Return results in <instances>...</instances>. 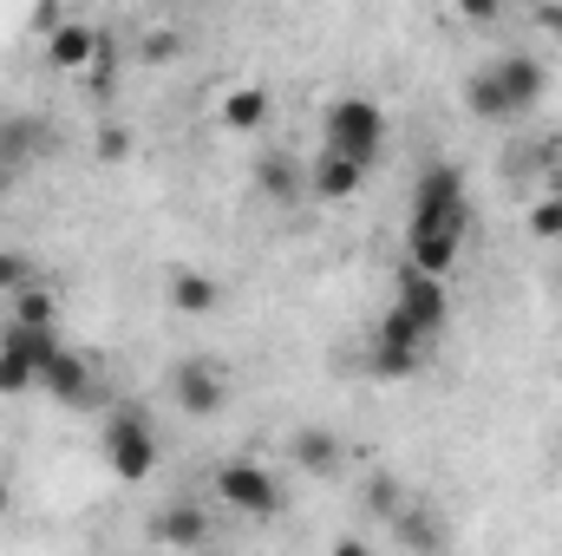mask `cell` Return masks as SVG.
Wrapping results in <instances>:
<instances>
[{"label": "cell", "instance_id": "6da1fadb", "mask_svg": "<svg viewBox=\"0 0 562 556\" xmlns=\"http://www.w3.org/2000/svg\"><path fill=\"white\" fill-rule=\"evenodd\" d=\"M471 236V190L458 164H425L413 184V223H406V269L445 281L458 269V249Z\"/></svg>", "mask_w": 562, "mask_h": 556}, {"label": "cell", "instance_id": "7a4b0ae2", "mask_svg": "<svg viewBox=\"0 0 562 556\" xmlns=\"http://www.w3.org/2000/svg\"><path fill=\"white\" fill-rule=\"evenodd\" d=\"M321 151H334V157H347V164L373 170V164H380V151H386V112H380L373 99H360V92L334 99V105L321 112Z\"/></svg>", "mask_w": 562, "mask_h": 556}, {"label": "cell", "instance_id": "3957f363", "mask_svg": "<svg viewBox=\"0 0 562 556\" xmlns=\"http://www.w3.org/2000/svg\"><path fill=\"white\" fill-rule=\"evenodd\" d=\"M216 498L229 504V511H243V518H281V485L276 471L262 465V458H223L216 465Z\"/></svg>", "mask_w": 562, "mask_h": 556}, {"label": "cell", "instance_id": "277c9868", "mask_svg": "<svg viewBox=\"0 0 562 556\" xmlns=\"http://www.w3.org/2000/svg\"><path fill=\"white\" fill-rule=\"evenodd\" d=\"M59 354V334H40V327H0V400H20L40 387V367Z\"/></svg>", "mask_w": 562, "mask_h": 556}, {"label": "cell", "instance_id": "5b68a950", "mask_svg": "<svg viewBox=\"0 0 562 556\" xmlns=\"http://www.w3.org/2000/svg\"><path fill=\"white\" fill-rule=\"evenodd\" d=\"M105 465L125 485H138V478L157 471V432H150V419L138 407H119V413L105 419Z\"/></svg>", "mask_w": 562, "mask_h": 556}, {"label": "cell", "instance_id": "8992f818", "mask_svg": "<svg viewBox=\"0 0 562 556\" xmlns=\"http://www.w3.org/2000/svg\"><path fill=\"white\" fill-rule=\"evenodd\" d=\"M170 407L183 419H216L229 407V380H223V367L216 360H203V354H190V360H177L170 367Z\"/></svg>", "mask_w": 562, "mask_h": 556}, {"label": "cell", "instance_id": "52a82bcc", "mask_svg": "<svg viewBox=\"0 0 562 556\" xmlns=\"http://www.w3.org/2000/svg\"><path fill=\"white\" fill-rule=\"evenodd\" d=\"M393 308H400L425 341H431V334H445V321H451V288L431 281V276H419V269H400V294H393Z\"/></svg>", "mask_w": 562, "mask_h": 556}, {"label": "cell", "instance_id": "ba28073f", "mask_svg": "<svg viewBox=\"0 0 562 556\" xmlns=\"http://www.w3.org/2000/svg\"><path fill=\"white\" fill-rule=\"evenodd\" d=\"M491 73H497V86H504V99H510L517 119H524L530 105H543V92H550V66H543L537 53H497Z\"/></svg>", "mask_w": 562, "mask_h": 556}, {"label": "cell", "instance_id": "9c48e42d", "mask_svg": "<svg viewBox=\"0 0 562 556\" xmlns=\"http://www.w3.org/2000/svg\"><path fill=\"white\" fill-rule=\"evenodd\" d=\"M288 458H294V471H307V478H334V471H347V438H340L334 425H294Z\"/></svg>", "mask_w": 562, "mask_h": 556}, {"label": "cell", "instance_id": "30bf717a", "mask_svg": "<svg viewBox=\"0 0 562 556\" xmlns=\"http://www.w3.org/2000/svg\"><path fill=\"white\" fill-rule=\"evenodd\" d=\"M150 544H164V551H203L210 544V511L203 504H164V511H150Z\"/></svg>", "mask_w": 562, "mask_h": 556}, {"label": "cell", "instance_id": "8fae6325", "mask_svg": "<svg viewBox=\"0 0 562 556\" xmlns=\"http://www.w3.org/2000/svg\"><path fill=\"white\" fill-rule=\"evenodd\" d=\"M256 190H262L269 203H281V210L307 203V164H301V157H281V151L256 157Z\"/></svg>", "mask_w": 562, "mask_h": 556}, {"label": "cell", "instance_id": "7c38bea8", "mask_svg": "<svg viewBox=\"0 0 562 556\" xmlns=\"http://www.w3.org/2000/svg\"><path fill=\"white\" fill-rule=\"evenodd\" d=\"M40 387H46L59 407H92V367H86L72 347H59V354L40 367Z\"/></svg>", "mask_w": 562, "mask_h": 556}, {"label": "cell", "instance_id": "4fadbf2b", "mask_svg": "<svg viewBox=\"0 0 562 556\" xmlns=\"http://www.w3.org/2000/svg\"><path fill=\"white\" fill-rule=\"evenodd\" d=\"M360 184H367L360 164H347V157H334V151H314V157H307V197L340 203V197H353Z\"/></svg>", "mask_w": 562, "mask_h": 556}, {"label": "cell", "instance_id": "5bb4252c", "mask_svg": "<svg viewBox=\"0 0 562 556\" xmlns=\"http://www.w3.org/2000/svg\"><path fill=\"white\" fill-rule=\"evenodd\" d=\"M393 537H400V551H413V556H445V551H451L445 518H438V511H425V504H406V511L393 518Z\"/></svg>", "mask_w": 562, "mask_h": 556}, {"label": "cell", "instance_id": "9a60e30c", "mask_svg": "<svg viewBox=\"0 0 562 556\" xmlns=\"http://www.w3.org/2000/svg\"><path fill=\"white\" fill-rule=\"evenodd\" d=\"M164 301H170L177 314H216V308H223V281L183 263V269H170V281H164Z\"/></svg>", "mask_w": 562, "mask_h": 556}, {"label": "cell", "instance_id": "2e32d148", "mask_svg": "<svg viewBox=\"0 0 562 556\" xmlns=\"http://www.w3.org/2000/svg\"><path fill=\"white\" fill-rule=\"evenodd\" d=\"M46 59H53L59 73H79V66H92V59H99V33H92L86 20H66V26H53V33H46Z\"/></svg>", "mask_w": 562, "mask_h": 556}, {"label": "cell", "instance_id": "e0dca14e", "mask_svg": "<svg viewBox=\"0 0 562 556\" xmlns=\"http://www.w3.org/2000/svg\"><path fill=\"white\" fill-rule=\"evenodd\" d=\"M40 144H46V125H40L33 112H7V119H0V170L33 164V157H40Z\"/></svg>", "mask_w": 562, "mask_h": 556}, {"label": "cell", "instance_id": "ac0fdd59", "mask_svg": "<svg viewBox=\"0 0 562 556\" xmlns=\"http://www.w3.org/2000/svg\"><path fill=\"white\" fill-rule=\"evenodd\" d=\"M464 105H471V119H484V125H510V119H517L510 99H504V86H497V73H491V59L464 79Z\"/></svg>", "mask_w": 562, "mask_h": 556}, {"label": "cell", "instance_id": "d6986e66", "mask_svg": "<svg viewBox=\"0 0 562 556\" xmlns=\"http://www.w3.org/2000/svg\"><path fill=\"white\" fill-rule=\"evenodd\" d=\"M216 119H223L229 132H256V125L269 119V92H262V86H229L223 105H216Z\"/></svg>", "mask_w": 562, "mask_h": 556}, {"label": "cell", "instance_id": "ffe728a7", "mask_svg": "<svg viewBox=\"0 0 562 556\" xmlns=\"http://www.w3.org/2000/svg\"><path fill=\"white\" fill-rule=\"evenodd\" d=\"M53 321H59V294L53 288H20L13 294V327H40V334H53Z\"/></svg>", "mask_w": 562, "mask_h": 556}, {"label": "cell", "instance_id": "44dd1931", "mask_svg": "<svg viewBox=\"0 0 562 556\" xmlns=\"http://www.w3.org/2000/svg\"><path fill=\"white\" fill-rule=\"evenodd\" d=\"M360 498H367V511H373V518H386V524L406 511V491H400V478H393V471H373Z\"/></svg>", "mask_w": 562, "mask_h": 556}, {"label": "cell", "instance_id": "7402d4cb", "mask_svg": "<svg viewBox=\"0 0 562 556\" xmlns=\"http://www.w3.org/2000/svg\"><path fill=\"white\" fill-rule=\"evenodd\" d=\"M373 347H400V354H419L425 334L413 327V321H406V314H400V308H386V314H380V327H373Z\"/></svg>", "mask_w": 562, "mask_h": 556}, {"label": "cell", "instance_id": "603a6c76", "mask_svg": "<svg viewBox=\"0 0 562 556\" xmlns=\"http://www.w3.org/2000/svg\"><path fill=\"white\" fill-rule=\"evenodd\" d=\"M367 367H373V380H413V374H419V354H400V347H373V354H367Z\"/></svg>", "mask_w": 562, "mask_h": 556}, {"label": "cell", "instance_id": "cb8c5ba5", "mask_svg": "<svg viewBox=\"0 0 562 556\" xmlns=\"http://www.w3.org/2000/svg\"><path fill=\"white\" fill-rule=\"evenodd\" d=\"M20 288H33V256H20V249H0V294L13 301Z\"/></svg>", "mask_w": 562, "mask_h": 556}, {"label": "cell", "instance_id": "d4e9b609", "mask_svg": "<svg viewBox=\"0 0 562 556\" xmlns=\"http://www.w3.org/2000/svg\"><path fill=\"white\" fill-rule=\"evenodd\" d=\"M530 236H537V243H562V197H543V203L530 210Z\"/></svg>", "mask_w": 562, "mask_h": 556}, {"label": "cell", "instance_id": "484cf974", "mask_svg": "<svg viewBox=\"0 0 562 556\" xmlns=\"http://www.w3.org/2000/svg\"><path fill=\"white\" fill-rule=\"evenodd\" d=\"M92 151H99V164H125V157H132V132H125V125H105Z\"/></svg>", "mask_w": 562, "mask_h": 556}, {"label": "cell", "instance_id": "4316f807", "mask_svg": "<svg viewBox=\"0 0 562 556\" xmlns=\"http://www.w3.org/2000/svg\"><path fill=\"white\" fill-rule=\"evenodd\" d=\"M144 59H150V66L177 59V33H164V26H157V33H144Z\"/></svg>", "mask_w": 562, "mask_h": 556}, {"label": "cell", "instance_id": "83f0119b", "mask_svg": "<svg viewBox=\"0 0 562 556\" xmlns=\"http://www.w3.org/2000/svg\"><path fill=\"white\" fill-rule=\"evenodd\" d=\"M530 20H537V33L562 40V0H543V7H530Z\"/></svg>", "mask_w": 562, "mask_h": 556}, {"label": "cell", "instance_id": "f1b7e54d", "mask_svg": "<svg viewBox=\"0 0 562 556\" xmlns=\"http://www.w3.org/2000/svg\"><path fill=\"white\" fill-rule=\"evenodd\" d=\"M327 556H373V544H360V537H340Z\"/></svg>", "mask_w": 562, "mask_h": 556}, {"label": "cell", "instance_id": "f546056e", "mask_svg": "<svg viewBox=\"0 0 562 556\" xmlns=\"http://www.w3.org/2000/svg\"><path fill=\"white\" fill-rule=\"evenodd\" d=\"M7 511H13V485L0 478V524H7Z\"/></svg>", "mask_w": 562, "mask_h": 556}, {"label": "cell", "instance_id": "4dcf8cb0", "mask_svg": "<svg viewBox=\"0 0 562 556\" xmlns=\"http://www.w3.org/2000/svg\"><path fill=\"white\" fill-rule=\"evenodd\" d=\"M7 190H13V170H0V203H7Z\"/></svg>", "mask_w": 562, "mask_h": 556}, {"label": "cell", "instance_id": "1f68e13d", "mask_svg": "<svg viewBox=\"0 0 562 556\" xmlns=\"http://www.w3.org/2000/svg\"><path fill=\"white\" fill-rule=\"evenodd\" d=\"M557 197H562V151H557Z\"/></svg>", "mask_w": 562, "mask_h": 556}, {"label": "cell", "instance_id": "d6a6232c", "mask_svg": "<svg viewBox=\"0 0 562 556\" xmlns=\"http://www.w3.org/2000/svg\"><path fill=\"white\" fill-rule=\"evenodd\" d=\"M557 294H562V263H557Z\"/></svg>", "mask_w": 562, "mask_h": 556}, {"label": "cell", "instance_id": "836d02e7", "mask_svg": "<svg viewBox=\"0 0 562 556\" xmlns=\"http://www.w3.org/2000/svg\"><path fill=\"white\" fill-rule=\"evenodd\" d=\"M203 556H229V551H203Z\"/></svg>", "mask_w": 562, "mask_h": 556}, {"label": "cell", "instance_id": "e575fe53", "mask_svg": "<svg viewBox=\"0 0 562 556\" xmlns=\"http://www.w3.org/2000/svg\"><path fill=\"white\" fill-rule=\"evenodd\" d=\"M557 249H562V243H557Z\"/></svg>", "mask_w": 562, "mask_h": 556}]
</instances>
